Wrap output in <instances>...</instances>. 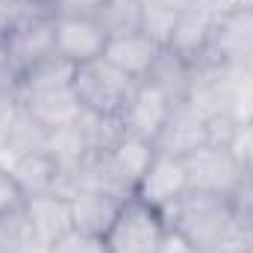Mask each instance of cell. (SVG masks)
I'll use <instances>...</instances> for the list:
<instances>
[{"label":"cell","instance_id":"cell-1","mask_svg":"<svg viewBox=\"0 0 253 253\" xmlns=\"http://www.w3.org/2000/svg\"><path fill=\"white\" fill-rule=\"evenodd\" d=\"M168 227L189 245L191 251H221L227 248L233 221H236V203L224 194L189 189L174 206L165 212Z\"/></svg>","mask_w":253,"mask_h":253},{"label":"cell","instance_id":"cell-2","mask_svg":"<svg viewBox=\"0 0 253 253\" xmlns=\"http://www.w3.org/2000/svg\"><path fill=\"white\" fill-rule=\"evenodd\" d=\"M135 85L138 83L126 77L121 68H115L106 56L74 65V74H71V88L83 112L94 118H106V121H118Z\"/></svg>","mask_w":253,"mask_h":253},{"label":"cell","instance_id":"cell-3","mask_svg":"<svg viewBox=\"0 0 253 253\" xmlns=\"http://www.w3.org/2000/svg\"><path fill=\"white\" fill-rule=\"evenodd\" d=\"M168 239V221L141 197H126L115 224L103 236L109 253H159Z\"/></svg>","mask_w":253,"mask_h":253},{"label":"cell","instance_id":"cell-4","mask_svg":"<svg viewBox=\"0 0 253 253\" xmlns=\"http://www.w3.org/2000/svg\"><path fill=\"white\" fill-rule=\"evenodd\" d=\"M200 65H227V68L253 65V0L230 6L218 18Z\"/></svg>","mask_w":253,"mask_h":253},{"label":"cell","instance_id":"cell-5","mask_svg":"<svg viewBox=\"0 0 253 253\" xmlns=\"http://www.w3.org/2000/svg\"><path fill=\"white\" fill-rule=\"evenodd\" d=\"M189 168V186L209 194L233 197L245 180V165L227 144H203L186 156Z\"/></svg>","mask_w":253,"mask_h":253},{"label":"cell","instance_id":"cell-6","mask_svg":"<svg viewBox=\"0 0 253 253\" xmlns=\"http://www.w3.org/2000/svg\"><path fill=\"white\" fill-rule=\"evenodd\" d=\"M53 30H56V56L68 65L100 59L109 44L103 27L85 9H59L53 15Z\"/></svg>","mask_w":253,"mask_h":253},{"label":"cell","instance_id":"cell-7","mask_svg":"<svg viewBox=\"0 0 253 253\" xmlns=\"http://www.w3.org/2000/svg\"><path fill=\"white\" fill-rule=\"evenodd\" d=\"M174 106L177 103L162 88H156L153 83L141 80L132 88L126 106L118 115V126H121V132L135 135V138H144V141H150L156 147V138H159V132H162V126H165V121H168V115H171Z\"/></svg>","mask_w":253,"mask_h":253},{"label":"cell","instance_id":"cell-8","mask_svg":"<svg viewBox=\"0 0 253 253\" xmlns=\"http://www.w3.org/2000/svg\"><path fill=\"white\" fill-rule=\"evenodd\" d=\"M53 15H56V12L33 15V18L21 21V24L3 39V47L9 50V56H12V62H15V68H18L21 77H24L27 71H33V68H39V65L56 59Z\"/></svg>","mask_w":253,"mask_h":253},{"label":"cell","instance_id":"cell-9","mask_svg":"<svg viewBox=\"0 0 253 253\" xmlns=\"http://www.w3.org/2000/svg\"><path fill=\"white\" fill-rule=\"evenodd\" d=\"M18 106L47 132H56L62 126L77 124L85 112L71 88V83L65 85H39V88H18Z\"/></svg>","mask_w":253,"mask_h":253},{"label":"cell","instance_id":"cell-10","mask_svg":"<svg viewBox=\"0 0 253 253\" xmlns=\"http://www.w3.org/2000/svg\"><path fill=\"white\" fill-rule=\"evenodd\" d=\"M189 168H186V159L183 156H174V153H162L156 150L153 162L147 165L135 197H141L144 203H150L153 209L165 212L168 206H174L186 191H189Z\"/></svg>","mask_w":253,"mask_h":253},{"label":"cell","instance_id":"cell-11","mask_svg":"<svg viewBox=\"0 0 253 253\" xmlns=\"http://www.w3.org/2000/svg\"><path fill=\"white\" fill-rule=\"evenodd\" d=\"M24 218H27L33 236L39 239V245L47 251L56 239H62L65 233L74 230L71 197H65L62 191L33 194V197L24 200Z\"/></svg>","mask_w":253,"mask_h":253},{"label":"cell","instance_id":"cell-12","mask_svg":"<svg viewBox=\"0 0 253 253\" xmlns=\"http://www.w3.org/2000/svg\"><path fill=\"white\" fill-rule=\"evenodd\" d=\"M209 144V129H206V115L191 106L189 100L177 103L168 115V121L162 126L159 138H156V150L162 153H174V156H189L197 147Z\"/></svg>","mask_w":253,"mask_h":253},{"label":"cell","instance_id":"cell-13","mask_svg":"<svg viewBox=\"0 0 253 253\" xmlns=\"http://www.w3.org/2000/svg\"><path fill=\"white\" fill-rule=\"evenodd\" d=\"M124 200L126 197H121V194H112V191H103V189H91V186L77 189L71 194L74 230L103 239V236L109 233V227L115 224V218H118Z\"/></svg>","mask_w":253,"mask_h":253},{"label":"cell","instance_id":"cell-14","mask_svg":"<svg viewBox=\"0 0 253 253\" xmlns=\"http://www.w3.org/2000/svg\"><path fill=\"white\" fill-rule=\"evenodd\" d=\"M12 177L18 180L21 191L27 197L33 194H47V191H62L65 183V168L59 165V159L44 147V150H33L24 156H15L6 162Z\"/></svg>","mask_w":253,"mask_h":253},{"label":"cell","instance_id":"cell-15","mask_svg":"<svg viewBox=\"0 0 253 253\" xmlns=\"http://www.w3.org/2000/svg\"><path fill=\"white\" fill-rule=\"evenodd\" d=\"M162 50L165 47L159 42H153L147 33H129V36L109 39L103 56L115 65V68H121L126 77H132L135 83H141L153 71V65H156Z\"/></svg>","mask_w":253,"mask_h":253},{"label":"cell","instance_id":"cell-16","mask_svg":"<svg viewBox=\"0 0 253 253\" xmlns=\"http://www.w3.org/2000/svg\"><path fill=\"white\" fill-rule=\"evenodd\" d=\"M109 39L129 36V33H141V21H144V0H94L85 9Z\"/></svg>","mask_w":253,"mask_h":253},{"label":"cell","instance_id":"cell-17","mask_svg":"<svg viewBox=\"0 0 253 253\" xmlns=\"http://www.w3.org/2000/svg\"><path fill=\"white\" fill-rule=\"evenodd\" d=\"M197 65H191L189 59L177 56L174 50H162L159 59L153 65V71L147 74V83H153L156 88H162L174 103H183L191 91V80H194Z\"/></svg>","mask_w":253,"mask_h":253},{"label":"cell","instance_id":"cell-18","mask_svg":"<svg viewBox=\"0 0 253 253\" xmlns=\"http://www.w3.org/2000/svg\"><path fill=\"white\" fill-rule=\"evenodd\" d=\"M177 18L180 12L165 6V3H156V0H144V21H141V33H147L153 42H159L162 47H168L171 42V33L177 27Z\"/></svg>","mask_w":253,"mask_h":253},{"label":"cell","instance_id":"cell-19","mask_svg":"<svg viewBox=\"0 0 253 253\" xmlns=\"http://www.w3.org/2000/svg\"><path fill=\"white\" fill-rule=\"evenodd\" d=\"M47 12H56V6L47 0H0V42L21 21L33 18V15H47Z\"/></svg>","mask_w":253,"mask_h":253},{"label":"cell","instance_id":"cell-20","mask_svg":"<svg viewBox=\"0 0 253 253\" xmlns=\"http://www.w3.org/2000/svg\"><path fill=\"white\" fill-rule=\"evenodd\" d=\"M44 253H109V251H106V242L100 236H88V233L71 230L62 239H56Z\"/></svg>","mask_w":253,"mask_h":253},{"label":"cell","instance_id":"cell-21","mask_svg":"<svg viewBox=\"0 0 253 253\" xmlns=\"http://www.w3.org/2000/svg\"><path fill=\"white\" fill-rule=\"evenodd\" d=\"M24 200H27V194L21 191L18 180L12 177L9 165L0 162V221L9 218L12 212H18V209L24 206Z\"/></svg>","mask_w":253,"mask_h":253},{"label":"cell","instance_id":"cell-22","mask_svg":"<svg viewBox=\"0 0 253 253\" xmlns=\"http://www.w3.org/2000/svg\"><path fill=\"white\" fill-rule=\"evenodd\" d=\"M18 83H21V74H18L15 62H12L9 50H6L3 42H0V97L18 94Z\"/></svg>","mask_w":253,"mask_h":253},{"label":"cell","instance_id":"cell-23","mask_svg":"<svg viewBox=\"0 0 253 253\" xmlns=\"http://www.w3.org/2000/svg\"><path fill=\"white\" fill-rule=\"evenodd\" d=\"M47 3H53L59 12V9H88L94 0H47Z\"/></svg>","mask_w":253,"mask_h":253},{"label":"cell","instance_id":"cell-24","mask_svg":"<svg viewBox=\"0 0 253 253\" xmlns=\"http://www.w3.org/2000/svg\"><path fill=\"white\" fill-rule=\"evenodd\" d=\"M0 253H12L9 248H6V242H3V239H0Z\"/></svg>","mask_w":253,"mask_h":253},{"label":"cell","instance_id":"cell-25","mask_svg":"<svg viewBox=\"0 0 253 253\" xmlns=\"http://www.w3.org/2000/svg\"><path fill=\"white\" fill-rule=\"evenodd\" d=\"M194 253H221V251H194Z\"/></svg>","mask_w":253,"mask_h":253},{"label":"cell","instance_id":"cell-26","mask_svg":"<svg viewBox=\"0 0 253 253\" xmlns=\"http://www.w3.org/2000/svg\"><path fill=\"white\" fill-rule=\"evenodd\" d=\"M248 253H253V251H248Z\"/></svg>","mask_w":253,"mask_h":253}]
</instances>
